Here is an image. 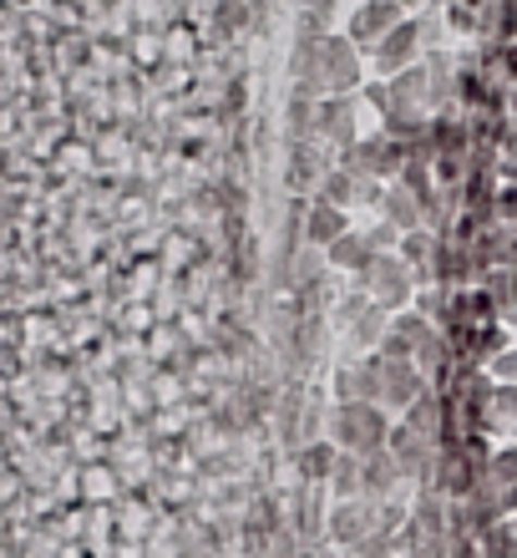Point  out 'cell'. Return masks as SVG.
<instances>
[{
	"label": "cell",
	"instance_id": "cell-1",
	"mask_svg": "<svg viewBox=\"0 0 517 558\" xmlns=\"http://www.w3.org/2000/svg\"><path fill=\"white\" fill-rule=\"evenodd\" d=\"M385 437H391V426H385V412L376 401H345L341 412H335V441L350 457L385 452Z\"/></svg>",
	"mask_w": 517,
	"mask_h": 558
},
{
	"label": "cell",
	"instance_id": "cell-2",
	"mask_svg": "<svg viewBox=\"0 0 517 558\" xmlns=\"http://www.w3.org/2000/svg\"><path fill=\"white\" fill-rule=\"evenodd\" d=\"M360 284L376 294V305L381 310H396L401 300H411V290H416L411 265H406L401 254H376V259L366 265V275H360Z\"/></svg>",
	"mask_w": 517,
	"mask_h": 558
},
{
	"label": "cell",
	"instance_id": "cell-3",
	"mask_svg": "<svg viewBox=\"0 0 517 558\" xmlns=\"http://www.w3.org/2000/svg\"><path fill=\"white\" fill-rule=\"evenodd\" d=\"M421 46H427V26H421V21H401V26L385 31L370 51H376V66H381L385 76H396V72H406V66H416V51H421Z\"/></svg>",
	"mask_w": 517,
	"mask_h": 558
},
{
	"label": "cell",
	"instance_id": "cell-4",
	"mask_svg": "<svg viewBox=\"0 0 517 558\" xmlns=\"http://www.w3.org/2000/svg\"><path fill=\"white\" fill-rule=\"evenodd\" d=\"M315 66H325V72L315 76V87L325 92H350L360 82V61H355V46L341 41V36H325V41L315 46Z\"/></svg>",
	"mask_w": 517,
	"mask_h": 558
},
{
	"label": "cell",
	"instance_id": "cell-5",
	"mask_svg": "<svg viewBox=\"0 0 517 558\" xmlns=\"http://www.w3.org/2000/svg\"><path fill=\"white\" fill-rule=\"evenodd\" d=\"M391 26H401V0H366L350 15V46H376Z\"/></svg>",
	"mask_w": 517,
	"mask_h": 558
},
{
	"label": "cell",
	"instance_id": "cell-6",
	"mask_svg": "<svg viewBox=\"0 0 517 558\" xmlns=\"http://www.w3.org/2000/svg\"><path fill=\"white\" fill-rule=\"evenodd\" d=\"M345 223H350V219H345V208L320 204V198H315L310 214H305V239H310V244H320V250H330L341 234H350Z\"/></svg>",
	"mask_w": 517,
	"mask_h": 558
},
{
	"label": "cell",
	"instance_id": "cell-7",
	"mask_svg": "<svg viewBox=\"0 0 517 558\" xmlns=\"http://www.w3.org/2000/svg\"><path fill=\"white\" fill-rule=\"evenodd\" d=\"M385 204V214H391V229H396V234H411V229H421V198H416L411 189H391L381 198Z\"/></svg>",
	"mask_w": 517,
	"mask_h": 558
},
{
	"label": "cell",
	"instance_id": "cell-8",
	"mask_svg": "<svg viewBox=\"0 0 517 558\" xmlns=\"http://www.w3.org/2000/svg\"><path fill=\"white\" fill-rule=\"evenodd\" d=\"M325 254H330V265H335V269H360V275H366V265L376 259L370 239H366V234H355V229H350V234L335 239V244H330Z\"/></svg>",
	"mask_w": 517,
	"mask_h": 558
},
{
	"label": "cell",
	"instance_id": "cell-9",
	"mask_svg": "<svg viewBox=\"0 0 517 558\" xmlns=\"http://www.w3.org/2000/svg\"><path fill=\"white\" fill-rule=\"evenodd\" d=\"M360 189H366V178L335 168V173L320 178V193H315V198H320V204H335V208H350V204H360Z\"/></svg>",
	"mask_w": 517,
	"mask_h": 558
},
{
	"label": "cell",
	"instance_id": "cell-10",
	"mask_svg": "<svg viewBox=\"0 0 517 558\" xmlns=\"http://www.w3.org/2000/svg\"><path fill=\"white\" fill-rule=\"evenodd\" d=\"M330 533H335L341 544H360V538L370 533V513L360 508V502H341L335 518H330Z\"/></svg>",
	"mask_w": 517,
	"mask_h": 558
},
{
	"label": "cell",
	"instance_id": "cell-11",
	"mask_svg": "<svg viewBox=\"0 0 517 558\" xmlns=\"http://www.w3.org/2000/svg\"><path fill=\"white\" fill-rule=\"evenodd\" d=\"M477 548H482V558H517V523L513 518L492 523L488 533H477Z\"/></svg>",
	"mask_w": 517,
	"mask_h": 558
},
{
	"label": "cell",
	"instance_id": "cell-12",
	"mask_svg": "<svg viewBox=\"0 0 517 558\" xmlns=\"http://www.w3.org/2000/svg\"><path fill=\"white\" fill-rule=\"evenodd\" d=\"M488 487H492V493L517 487V447H503L497 457H488Z\"/></svg>",
	"mask_w": 517,
	"mask_h": 558
},
{
	"label": "cell",
	"instance_id": "cell-13",
	"mask_svg": "<svg viewBox=\"0 0 517 558\" xmlns=\"http://www.w3.org/2000/svg\"><path fill=\"white\" fill-rule=\"evenodd\" d=\"M305 468H310V477H330V472H335V452H330V447H310V452H305Z\"/></svg>",
	"mask_w": 517,
	"mask_h": 558
},
{
	"label": "cell",
	"instance_id": "cell-14",
	"mask_svg": "<svg viewBox=\"0 0 517 558\" xmlns=\"http://www.w3.org/2000/svg\"><path fill=\"white\" fill-rule=\"evenodd\" d=\"M446 21H452V26H457V31H482V15H477V11H467V5H457V0L446 5Z\"/></svg>",
	"mask_w": 517,
	"mask_h": 558
},
{
	"label": "cell",
	"instance_id": "cell-15",
	"mask_svg": "<svg viewBox=\"0 0 517 558\" xmlns=\"http://www.w3.org/2000/svg\"><path fill=\"white\" fill-rule=\"evenodd\" d=\"M457 5H467V11H477V15H488L492 0H457Z\"/></svg>",
	"mask_w": 517,
	"mask_h": 558
},
{
	"label": "cell",
	"instance_id": "cell-16",
	"mask_svg": "<svg viewBox=\"0 0 517 558\" xmlns=\"http://www.w3.org/2000/svg\"><path fill=\"white\" fill-rule=\"evenodd\" d=\"M503 508H507V513H517V487H507V493H503Z\"/></svg>",
	"mask_w": 517,
	"mask_h": 558
},
{
	"label": "cell",
	"instance_id": "cell-17",
	"mask_svg": "<svg viewBox=\"0 0 517 558\" xmlns=\"http://www.w3.org/2000/svg\"><path fill=\"white\" fill-rule=\"evenodd\" d=\"M507 112H513V118H517V87L507 92Z\"/></svg>",
	"mask_w": 517,
	"mask_h": 558
},
{
	"label": "cell",
	"instance_id": "cell-18",
	"mask_svg": "<svg viewBox=\"0 0 517 558\" xmlns=\"http://www.w3.org/2000/svg\"><path fill=\"white\" fill-rule=\"evenodd\" d=\"M406 5H416V0H401V11H406Z\"/></svg>",
	"mask_w": 517,
	"mask_h": 558
}]
</instances>
